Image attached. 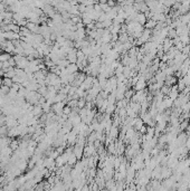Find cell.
I'll return each mask as SVG.
<instances>
[{"label":"cell","mask_w":190,"mask_h":191,"mask_svg":"<svg viewBox=\"0 0 190 191\" xmlns=\"http://www.w3.org/2000/svg\"><path fill=\"white\" fill-rule=\"evenodd\" d=\"M9 58H10V54H9V53H4V54H0V62H1V63L7 62Z\"/></svg>","instance_id":"obj_1"},{"label":"cell","mask_w":190,"mask_h":191,"mask_svg":"<svg viewBox=\"0 0 190 191\" xmlns=\"http://www.w3.org/2000/svg\"><path fill=\"white\" fill-rule=\"evenodd\" d=\"M13 84V78H9V77H4V85H6V86H8V87H11Z\"/></svg>","instance_id":"obj_2"}]
</instances>
